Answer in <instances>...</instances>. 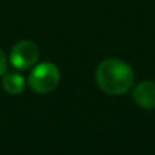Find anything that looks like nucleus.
<instances>
[{"label": "nucleus", "instance_id": "nucleus-1", "mask_svg": "<svg viewBox=\"0 0 155 155\" xmlns=\"http://www.w3.org/2000/svg\"><path fill=\"white\" fill-rule=\"evenodd\" d=\"M135 74L129 64L119 58L104 59L96 70V82L99 88L110 96L126 94L134 85Z\"/></svg>", "mask_w": 155, "mask_h": 155}, {"label": "nucleus", "instance_id": "nucleus-2", "mask_svg": "<svg viewBox=\"0 0 155 155\" xmlns=\"http://www.w3.org/2000/svg\"><path fill=\"white\" fill-rule=\"evenodd\" d=\"M61 81L59 68L53 62H41L35 65L28 78V84L32 91L38 94H46L53 91Z\"/></svg>", "mask_w": 155, "mask_h": 155}, {"label": "nucleus", "instance_id": "nucleus-3", "mask_svg": "<svg viewBox=\"0 0 155 155\" xmlns=\"http://www.w3.org/2000/svg\"><path fill=\"white\" fill-rule=\"evenodd\" d=\"M38 56L40 50L37 44L29 40H21L17 44H14L9 55V61L17 70H28L37 64Z\"/></svg>", "mask_w": 155, "mask_h": 155}, {"label": "nucleus", "instance_id": "nucleus-4", "mask_svg": "<svg viewBox=\"0 0 155 155\" xmlns=\"http://www.w3.org/2000/svg\"><path fill=\"white\" fill-rule=\"evenodd\" d=\"M134 102L143 110H155V82L143 81L134 87Z\"/></svg>", "mask_w": 155, "mask_h": 155}, {"label": "nucleus", "instance_id": "nucleus-5", "mask_svg": "<svg viewBox=\"0 0 155 155\" xmlns=\"http://www.w3.org/2000/svg\"><path fill=\"white\" fill-rule=\"evenodd\" d=\"M2 85H3V90L8 94L17 96V94H21L25 91L26 79H25V76L20 74L18 71H6L3 74Z\"/></svg>", "mask_w": 155, "mask_h": 155}, {"label": "nucleus", "instance_id": "nucleus-6", "mask_svg": "<svg viewBox=\"0 0 155 155\" xmlns=\"http://www.w3.org/2000/svg\"><path fill=\"white\" fill-rule=\"evenodd\" d=\"M8 71V59L3 53V50L0 49V76H3Z\"/></svg>", "mask_w": 155, "mask_h": 155}]
</instances>
